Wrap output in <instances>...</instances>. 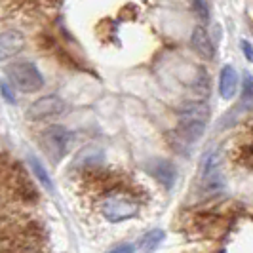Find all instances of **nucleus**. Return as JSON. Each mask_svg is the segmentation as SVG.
<instances>
[{"label":"nucleus","mask_w":253,"mask_h":253,"mask_svg":"<svg viewBox=\"0 0 253 253\" xmlns=\"http://www.w3.org/2000/svg\"><path fill=\"white\" fill-rule=\"evenodd\" d=\"M97 208L109 223L127 221L139 211V204L133 198V194L116 187H109L107 192L101 194V198L97 200Z\"/></svg>","instance_id":"nucleus-1"},{"label":"nucleus","mask_w":253,"mask_h":253,"mask_svg":"<svg viewBox=\"0 0 253 253\" xmlns=\"http://www.w3.org/2000/svg\"><path fill=\"white\" fill-rule=\"evenodd\" d=\"M210 116V107L206 103H190L183 109L179 118V133L187 141H196L202 137L206 129V120Z\"/></svg>","instance_id":"nucleus-2"},{"label":"nucleus","mask_w":253,"mask_h":253,"mask_svg":"<svg viewBox=\"0 0 253 253\" xmlns=\"http://www.w3.org/2000/svg\"><path fill=\"white\" fill-rule=\"evenodd\" d=\"M6 75L12 80V84L21 91L33 93L44 86V78L37 67L29 61H17L6 69Z\"/></svg>","instance_id":"nucleus-3"},{"label":"nucleus","mask_w":253,"mask_h":253,"mask_svg":"<svg viewBox=\"0 0 253 253\" xmlns=\"http://www.w3.org/2000/svg\"><path fill=\"white\" fill-rule=\"evenodd\" d=\"M40 143H42L44 151H46V154L50 156L51 160L53 162H59L65 154L69 152V149H71L73 135L63 126H50L42 131Z\"/></svg>","instance_id":"nucleus-4"},{"label":"nucleus","mask_w":253,"mask_h":253,"mask_svg":"<svg viewBox=\"0 0 253 253\" xmlns=\"http://www.w3.org/2000/svg\"><path fill=\"white\" fill-rule=\"evenodd\" d=\"M202 183L208 192H221L225 189V179L221 173V160H219V154H210L202 166Z\"/></svg>","instance_id":"nucleus-5"},{"label":"nucleus","mask_w":253,"mask_h":253,"mask_svg":"<svg viewBox=\"0 0 253 253\" xmlns=\"http://www.w3.org/2000/svg\"><path fill=\"white\" fill-rule=\"evenodd\" d=\"M65 111V101L57 95H46L40 97L27 109V118L31 120H40V118H48V116H57Z\"/></svg>","instance_id":"nucleus-6"},{"label":"nucleus","mask_w":253,"mask_h":253,"mask_svg":"<svg viewBox=\"0 0 253 253\" xmlns=\"http://www.w3.org/2000/svg\"><path fill=\"white\" fill-rule=\"evenodd\" d=\"M23 46H25V37L19 31L10 29L0 33V61H6L12 55L19 53L23 50Z\"/></svg>","instance_id":"nucleus-7"},{"label":"nucleus","mask_w":253,"mask_h":253,"mask_svg":"<svg viewBox=\"0 0 253 253\" xmlns=\"http://www.w3.org/2000/svg\"><path fill=\"white\" fill-rule=\"evenodd\" d=\"M190 44H192L194 51H196L200 57H204V59H211V57H213L211 40H210L208 31H206L202 25L194 27V31H192V35H190Z\"/></svg>","instance_id":"nucleus-8"},{"label":"nucleus","mask_w":253,"mask_h":253,"mask_svg":"<svg viewBox=\"0 0 253 253\" xmlns=\"http://www.w3.org/2000/svg\"><path fill=\"white\" fill-rule=\"evenodd\" d=\"M236 84H238L236 71L230 65H225L221 69V76H219V93H221V97L232 99L234 93H236Z\"/></svg>","instance_id":"nucleus-9"},{"label":"nucleus","mask_w":253,"mask_h":253,"mask_svg":"<svg viewBox=\"0 0 253 253\" xmlns=\"http://www.w3.org/2000/svg\"><path fill=\"white\" fill-rule=\"evenodd\" d=\"M151 173L164 185L166 189H171L175 183V177H177V171H175L173 164H169L166 160H156L151 166Z\"/></svg>","instance_id":"nucleus-10"},{"label":"nucleus","mask_w":253,"mask_h":253,"mask_svg":"<svg viewBox=\"0 0 253 253\" xmlns=\"http://www.w3.org/2000/svg\"><path fill=\"white\" fill-rule=\"evenodd\" d=\"M164 240V232L162 230H151L149 234H145V238L141 240V250L145 253H152Z\"/></svg>","instance_id":"nucleus-11"},{"label":"nucleus","mask_w":253,"mask_h":253,"mask_svg":"<svg viewBox=\"0 0 253 253\" xmlns=\"http://www.w3.org/2000/svg\"><path fill=\"white\" fill-rule=\"evenodd\" d=\"M29 164H31V168H33V171H35V175L38 177V181H40V183H42V185H44L48 190L53 189V185H51V179H50V175H48V171L44 169V166L40 164L35 156H31V158H29Z\"/></svg>","instance_id":"nucleus-12"},{"label":"nucleus","mask_w":253,"mask_h":253,"mask_svg":"<svg viewBox=\"0 0 253 253\" xmlns=\"http://www.w3.org/2000/svg\"><path fill=\"white\" fill-rule=\"evenodd\" d=\"M192 6H194V12L198 13V17L202 21H208L210 19V6L206 0H192Z\"/></svg>","instance_id":"nucleus-13"},{"label":"nucleus","mask_w":253,"mask_h":253,"mask_svg":"<svg viewBox=\"0 0 253 253\" xmlns=\"http://www.w3.org/2000/svg\"><path fill=\"white\" fill-rule=\"evenodd\" d=\"M0 91H2V95H4V99H6V101H10V103L15 101V93L10 89V86H8L6 82H2V84H0Z\"/></svg>","instance_id":"nucleus-14"},{"label":"nucleus","mask_w":253,"mask_h":253,"mask_svg":"<svg viewBox=\"0 0 253 253\" xmlns=\"http://www.w3.org/2000/svg\"><path fill=\"white\" fill-rule=\"evenodd\" d=\"M111 253H133V246L131 244H120Z\"/></svg>","instance_id":"nucleus-15"},{"label":"nucleus","mask_w":253,"mask_h":253,"mask_svg":"<svg viewBox=\"0 0 253 253\" xmlns=\"http://www.w3.org/2000/svg\"><path fill=\"white\" fill-rule=\"evenodd\" d=\"M244 93H246V101L252 99V76H246V84H244Z\"/></svg>","instance_id":"nucleus-16"},{"label":"nucleus","mask_w":253,"mask_h":253,"mask_svg":"<svg viewBox=\"0 0 253 253\" xmlns=\"http://www.w3.org/2000/svg\"><path fill=\"white\" fill-rule=\"evenodd\" d=\"M240 46H242V50H244V55H246V59H250L252 61V46H250V42H246V40H242L240 42Z\"/></svg>","instance_id":"nucleus-17"}]
</instances>
